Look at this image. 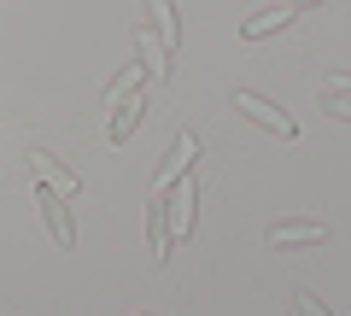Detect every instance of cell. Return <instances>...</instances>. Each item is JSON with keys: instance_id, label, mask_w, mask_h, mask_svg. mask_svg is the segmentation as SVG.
<instances>
[{"instance_id": "5", "label": "cell", "mask_w": 351, "mask_h": 316, "mask_svg": "<svg viewBox=\"0 0 351 316\" xmlns=\"http://www.w3.org/2000/svg\"><path fill=\"white\" fill-rule=\"evenodd\" d=\"M193 158H199V135H193V129H182V135H176V147L164 152L158 176H152V193H164L176 176H188V170H193Z\"/></svg>"}, {"instance_id": "3", "label": "cell", "mask_w": 351, "mask_h": 316, "mask_svg": "<svg viewBox=\"0 0 351 316\" xmlns=\"http://www.w3.org/2000/svg\"><path fill=\"white\" fill-rule=\"evenodd\" d=\"M234 112H246L252 123H263L269 135H281V141H293V135H299V123H293V117L281 112V106H269L263 94H252V88H234Z\"/></svg>"}, {"instance_id": "1", "label": "cell", "mask_w": 351, "mask_h": 316, "mask_svg": "<svg viewBox=\"0 0 351 316\" xmlns=\"http://www.w3.org/2000/svg\"><path fill=\"white\" fill-rule=\"evenodd\" d=\"M158 199H164V228H170V246L188 241V234H193V217H199V182H193V170H188V176H176Z\"/></svg>"}, {"instance_id": "8", "label": "cell", "mask_w": 351, "mask_h": 316, "mask_svg": "<svg viewBox=\"0 0 351 316\" xmlns=\"http://www.w3.org/2000/svg\"><path fill=\"white\" fill-rule=\"evenodd\" d=\"M29 170H36V182H47V188H59L64 199H71V193L82 188V182H76V170H64L59 158H53V152H29Z\"/></svg>"}, {"instance_id": "7", "label": "cell", "mask_w": 351, "mask_h": 316, "mask_svg": "<svg viewBox=\"0 0 351 316\" xmlns=\"http://www.w3.org/2000/svg\"><path fill=\"white\" fill-rule=\"evenodd\" d=\"M147 24L152 29H158V47H164V59H170L176 64V47H182V18H176V6H170V0H147Z\"/></svg>"}, {"instance_id": "9", "label": "cell", "mask_w": 351, "mask_h": 316, "mask_svg": "<svg viewBox=\"0 0 351 316\" xmlns=\"http://www.w3.org/2000/svg\"><path fill=\"white\" fill-rule=\"evenodd\" d=\"M293 18H299V12L276 0V6H263V12H252L246 24H240V36H246V41H263V36H276V29H287Z\"/></svg>"}, {"instance_id": "2", "label": "cell", "mask_w": 351, "mask_h": 316, "mask_svg": "<svg viewBox=\"0 0 351 316\" xmlns=\"http://www.w3.org/2000/svg\"><path fill=\"white\" fill-rule=\"evenodd\" d=\"M36 211H41V223H47V234H53L59 246H76V217H71V205H64L59 188L36 182Z\"/></svg>"}, {"instance_id": "6", "label": "cell", "mask_w": 351, "mask_h": 316, "mask_svg": "<svg viewBox=\"0 0 351 316\" xmlns=\"http://www.w3.org/2000/svg\"><path fill=\"white\" fill-rule=\"evenodd\" d=\"M141 117H147V94L135 88V94H123V100L112 106V123H106V135H112L117 147H123V141H129V135L141 129Z\"/></svg>"}, {"instance_id": "12", "label": "cell", "mask_w": 351, "mask_h": 316, "mask_svg": "<svg viewBox=\"0 0 351 316\" xmlns=\"http://www.w3.org/2000/svg\"><path fill=\"white\" fill-rule=\"evenodd\" d=\"M141 316H152V311H141Z\"/></svg>"}, {"instance_id": "11", "label": "cell", "mask_w": 351, "mask_h": 316, "mask_svg": "<svg viewBox=\"0 0 351 316\" xmlns=\"http://www.w3.org/2000/svg\"><path fill=\"white\" fill-rule=\"evenodd\" d=\"M293 311H299V316H328V311H322V299H311V293H304V287L293 293Z\"/></svg>"}, {"instance_id": "4", "label": "cell", "mask_w": 351, "mask_h": 316, "mask_svg": "<svg viewBox=\"0 0 351 316\" xmlns=\"http://www.w3.org/2000/svg\"><path fill=\"white\" fill-rule=\"evenodd\" d=\"M263 241L276 246V252H293V246H322L328 228L311 223V217H281V223H269V234H263Z\"/></svg>"}, {"instance_id": "10", "label": "cell", "mask_w": 351, "mask_h": 316, "mask_svg": "<svg viewBox=\"0 0 351 316\" xmlns=\"http://www.w3.org/2000/svg\"><path fill=\"white\" fill-rule=\"evenodd\" d=\"M316 100H322V112L351 117V76H322L316 82Z\"/></svg>"}]
</instances>
